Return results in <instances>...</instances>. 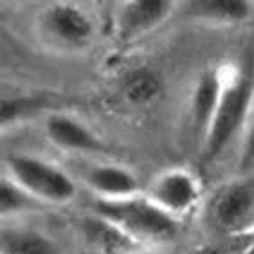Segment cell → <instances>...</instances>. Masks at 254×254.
<instances>
[{
  "label": "cell",
  "instance_id": "1",
  "mask_svg": "<svg viewBox=\"0 0 254 254\" xmlns=\"http://www.w3.org/2000/svg\"><path fill=\"white\" fill-rule=\"evenodd\" d=\"M92 213L118 225L141 247H162L179 235V220L159 209L144 193L121 200H94Z\"/></svg>",
  "mask_w": 254,
  "mask_h": 254
},
{
  "label": "cell",
  "instance_id": "2",
  "mask_svg": "<svg viewBox=\"0 0 254 254\" xmlns=\"http://www.w3.org/2000/svg\"><path fill=\"white\" fill-rule=\"evenodd\" d=\"M5 175L44 205H67L76 198L74 177L54 162L31 153H13L5 159Z\"/></svg>",
  "mask_w": 254,
  "mask_h": 254
},
{
  "label": "cell",
  "instance_id": "3",
  "mask_svg": "<svg viewBox=\"0 0 254 254\" xmlns=\"http://www.w3.org/2000/svg\"><path fill=\"white\" fill-rule=\"evenodd\" d=\"M254 103V74L249 70H236L225 78L220 103L215 119L205 137L202 150L207 159L218 157L229 146L236 133L251 118Z\"/></svg>",
  "mask_w": 254,
  "mask_h": 254
},
{
  "label": "cell",
  "instance_id": "4",
  "mask_svg": "<svg viewBox=\"0 0 254 254\" xmlns=\"http://www.w3.org/2000/svg\"><path fill=\"white\" fill-rule=\"evenodd\" d=\"M205 216L218 235L229 238L254 235V175L222 184L207 202Z\"/></svg>",
  "mask_w": 254,
  "mask_h": 254
},
{
  "label": "cell",
  "instance_id": "5",
  "mask_svg": "<svg viewBox=\"0 0 254 254\" xmlns=\"http://www.w3.org/2000/svg\"><path fill=\"white\" fill-rule=\"evenodd\" d=\"M36 20V31L44 44L65 53L87 49L96 33L92 16L68 2L49 4Z\"/></svg>",
  "mask_w": 254,
  "mask_h": 254
},
{
  "label": "cell",
  "instance_id": "6",
  "mask_svg": "<svg viewBox=\"0 0 254 254\" xmlns=\"http://www.w3.org/2000/svg\"><path fill=\"white\" fill-rule=\"evenodd\" d=\"M144 195L153 204L181 220L198 207L202 200V186L195 173L184 168H170L152 181Z\"/></svg>",
  "mask_w": 254,
  "mask_h": 254
},
{
  "label": "cell",
  "instance_id": "7",
  "mask_svg": "<svg viewBox=\"0 0 254 254\" xmlns=\"http://www.w3.org/2000/svg\"><path fill=\"white\" fill-rule=\"evenodd\" d=\"M79 181L94 193V200H121L144 193L135 173L114 162H92L81 168Z\"/></svg>",
  "mask_w": 254,
  "mask_h": 254
},
{
  "label": "cell",
  "instance_id": "8",
  "mask_svg": "<svg viewBox=\"0 0 254 254\" xmlns=\"http://www.w3.org/2000/svg\"><path fill=\"white\" fill-rule=\"evenodd\" d=\"M175 4L170 0H130L119 5L116 34L125 44L146 36L171 15Z\"/></svg>",
  "mask_w": 254,
  "mask_h": 254
},
{
  "label": "cell",
  "instance_id": "9",
  "mask_svg": "<svg viewBox=\"0 0 254 254\" xmlns=\"http://www.w3.org/2000/svg\"><path fill=\"white\" fill-rule=\"evenodd\" d=\"M45 137L54 146L68 153L94 155L105 152V142L101 137L81 119L68 114H49L44 123Z\"/></svg>",
  "mask_w": 254,
  "mask_h": 254
},
{
  "label": "cell",
  "instance_id": "10",
  "mask_svg": "<svg viewBox=\"0 0 254 254\" xmlns=\"http://www.w3.org/2000/svg\"><path fill=\"white\" fill-rule=\"evenodd\" d=\"M225 76L220 70H205L196 79L190 101V121L193 133L204 144L205 137L215 119L216 108L220 103L222 90H224Z\"/></svg>",
  "mask_w": 254,
  "mask_h": 254
},
{
  "label": "cell",
  "instance_id": "11",
  "mask_svg": "<svg viewBox=\"0 0 254 254\" xmlns=\"http://www.w3.org/2000/svg\"><path fill=\"white\" fill-rule=\"evenodd\" d=\"M83 235L99 254H137V249H141L118 225L94 213L83 220Z\"/></svg>",
  "mask_w": 254,
  "mask_h": 254
},
{
  "label": "cell",
  "instance_id": "12",
  "mask_svg": "<svg viewBox=\"0 0 254 254\" xmlns=\"http://www.w3.org/2000/svg\"><path fill=\"white\" fill-rule=\"evenodd\" d=\"M0 254H60V247L51 236L38 229L4 225Z\"/></svg>",
  "mask_w": 254,
  "mask_h": 254
},
{
  "label": "cell",
  "instance_id": "13",
  "mask_svg": "<svg viewBox=\"0 0 254 254\" xmlns=\"http://www.w3.org/2000/svg\"><path fill=\"white\" fill-rule=\"evenodd\" d=\"M195 18L213 24L233 25L242 24L253 13V4L247 0H195L188 4Z\"/></svg>",
  "mask_w": 254,
  "mask_h": 254
},
{
  "label": "cell",
  "instance_id": "14",
  "mask_svg": "<svg viewBox=\"0 0 254 254\" xmlns=\"http://www.w3.org/2000/svg\"><path fill=\"white\" fill-rule=\"evenodd\" d=\"M45 205L38 202L33 195H29L24 188H20L13 179L7 175L2 177L0 181V213H2V220H11L16 216H24L34 213V211H42Z\"/></svg>",
  "mask_w": 254,
  "mask_h": 254
},
{
  "label": "cell",
  "instance_id": "15",
  "mask_svg": "<svg viewBox=\"0 0 254 254\" xmlns=\"http://www.w3.org/2000/svg\"><path fill=\"white\" fill-rule=\"evenodd\" d=\"M123 90H125L128 101L139 105V107H144V105H150L159 98L161 79L157 78L152 70L141 68V70H135L130 76H127Z\"/></svg>",
  "mask_w": 254,
  "mask_h": 254
},
{
  "label": "cell",
  "instance_id": "16",
  "mask_svg": "<svg viewBox=\"0 0 254 254\" xmlns=\"http://www.w3.org/2000/svg\"><path fill=\"white\" fill-rule=\"evenodd\" d=\"M42 107V101L34 96H20V98H4L2 101V123H11L24 119L27 114L36 112V108Z\"/></svg>",
  "mask_w": 254,
  "mask_h": 254
},
{
  "label": "cell",
  "instance_id": "17",
  "mask_svg": "<svg viewBox=\"0 0 254 254\" xmlns=\"http://www.w3.org/2000/svg\"><path fill=\"white\" fill-rule=\"evenodd\" d=\"M247 238H249V242L242 247V251L238 254H254V235L247 236Z\"/></svg>",
  "mask_w": 254,
  "mask_h": 254
},
{
  "label": "cell",
  "instance_id": "18",
  "mask_svg": "<svg viewBox=\"0 0 254 254\" xmlns=\"http://www.w3.org/2000/svg\"><path fill=\"white\" fill-rule=\"evenodd\" d=\"M137 254H177L173 251H168V249H161V247H153L150 251H144V253H137Z\"/></svg>",
  "mask_w": 254,
  "mask_h": 254
}]
</instances>
